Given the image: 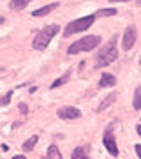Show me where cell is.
I'll list each match as a JSON object with an SVG mask.
<instances>
[{
  "label": "cell",
  "instance_id": "6da1fadb",
  "mask_svg": "<svg viewBox=\"0 0 141 159\" xmlns=\"http://www.w3.org/2000/svg\"><path fill=\"white\" fill-rule=\"evenodd\" d=\"M117 35H113L106 44L102 46V50L97 53L95 57V67H106L109 64H113L118 58V50H117Z\"/></svg>",
  "mask_w": 141,
  "mask_h": 159
},
{
  "label": "cell",
  "instance_id": "7a4b0ae2",
  "mask_svg": "<svg viewBox=\"0 0 141 159\" xmlns=\"http://www.w3.org/2000/svg\"><path fill=\"white\" fill-rule=\"evenodd\" d=\"M58 32H60V25H56V23H51V25L44 27L42 30H39V32L35 34L34 41H32V48L37 50V51L46 50L48 44L51 43V39H53Z\"/></svg>",
  "mask_w": 141,
  "mask_h": 159
},
{
  "label": "cell",
  "instance_id": "3957f363",
  "mask_svg": "<svg viewBox=\"0 0 141 159\" xmlns=\"http://www.w3.org/2000/svg\"><path fill=\"white\" fill-rule=\"evenodd\" d=\"M101 43V37L99 35H86L83 39L76 41L67 48L69 55H78V53H83V51H92L94 48H97Z\"/></svg>",
  "mask_w": 141,
  "mask_h": 159
},
{
  "label": "cell",
  "instance_id": "277c9868",
  "mask_svg": "<svg viewBox=\"0 0 141 159\" xmlns=\"http://www.w3.org/2000/svg\"><path fill=\"white\" fill-rule=\"evenodd\" d=\"M94 21H95V16L90 14V16L78 18V20L67 23V27L64 29V37H69V35H73V34H78V32H83V30L90 29L92 25H94Z\"/></svg>",
  "mask_w": 141,
  "mask_h": 159
},
{
  "label": "cell",
  "instance_id": "5b68a950",
  "mask_svg": "<svg viewBox=\"0 0 141 159\" xmlns=\"http://www.w3.org/2000/svg\"><path fill=\"white\" fill-rule=\"evenodd\" d=\"M136 39H138V30H136L134 25H130V27H127L124 32V39H122V48H124L125 51L132 50V46L136 44Z\"/></svg>",
  "mask_w": 141,
  "mask_h": 159
},
{
  "label": "cell",
  "instance_id": "8992f818",
  "mask_svg": "<svg viewBox=\"0 0 141 159\" xmlns=\"http://www.w3.org/2000/svg\"><path fill=\"white\" fill-rule=\"evenodd\" d=\"M102 143H104V147L108 148V152L111 156H118V147H117V142H115V138L111 134V125H108L106 133H104V138H102Z\"/></svg>",
  "mask_w": 141,
  "mask_h": 159
},
{
  "label": "cell",
  "instance_id": "52a82bcc",
  "mask_svg": "<svg viewBox=\"0 0 141 159\" xmlns=\"http://www.w3.org/2000/svg\"><path fill=\"white\" fill-rule=\"evenodd\" d=\"M56 115L62 120H76L81 117V111L78 108H74V106H64V108H60L56 111Z\"/></svg>",
  "mask_w": 141,
  "mask_h": 159
},
{
  "label": "cell",
  "instance_id": "ba28073f",
  "mask_svg": "<svg viewBox=\"0 0 141 159\" xmlns=\"http://www.w3.org/2000/svg\"><path fill=\"white\" fill-rule=\"evenodd\" d=\"M113 85H117V78L109 73H102L101 80H99V87L101 89H106V87H113Z\"/></svg>",
  "mask_w": 141,
  "mask_h": 159
},
{
  "label": "cell",
  "instance_id": "9c48e42d",
  "mask_svg": "<svg viewBox=\"0 0 141 159\" xmlns=\"http://www.w3.org/2000/svg\"><path fill=\"white\" fill-rule=\"evenodd\" d=\"M117 97H118V94H117V92H111L109 96H106L104 99H102V102H101V104L97 106V111H104V110H106L108 106H111L113 102L117 101Z\"/></svg>",
  "mask_w": 141,
  "mask_h": 159
},
{
  "label": "cell",
  "instance_id": "30bf717a",
  "mask_svg": "<svg viewBox=\"0 0 141 159\" xmlns=\"http://www.w3.org/2000/svg\"><path fill=\"white\" fill-rule=\"evenodd\" d=\"M56 7H58V2H55V4H50V6H44V7H41V9H35V11L32 12V16H34V18L46 16V14H50L51 11H55Z\"/></svg>",
  "mask_w": 141,
  "mask_h": 159
},
{
  "label": "cell",
  "instance_id": "8fae6325",
  "mask_svg": "<svg viewBox=\"0 0 141 159\" xmlns=\"http://www.w3.org/2000/svg\"><path fill=\"white\" fill-rule=\"evenodd\" d=\"M32 0H11L9 2V7H11L12 11H21V9H25V7L30 4Z\"/></svg>",
  "mask_w": 141,
  "mask_h": 159
},
{
  "label": "cell",
  "instance_id": "7c38bea8",
  "mask_svg": "<svg viewBox=\"0 0 141 159\" xmlns=\"http://www.w3.org/2000/svg\"><path fill=\"white\" fill-rule=\"evenodd\" d=\"M71 159H88V148L86 147H76Z\"/></svg>",
  "mask_w": 141,
  "mask_h": 159
},
{
  "label": "cell",
  "instance_id": "4fadbf2b",
  "mask_svg": "<svg viewBox=\"0 0 141 159\" xmlns=\"http://www.w3.org/2000/svg\"><path fill=\"white\" fill-rule=\"evenodd\" d=\"M48 159H62V154H60V148L56 147L55 143L53 145H50V148H48Z\"/></svg>",
  "mask_w": 141,
  "mask_h": 159
},
{
  "label": "cell",
  "instance_id": "5bb4252c",
  "mask_svg": "<svg viewBox=\"0 0 141 159\" xmlns=\"http://www.w3.org/2000/svg\"><path fill=\"white\" fill-rule=\"evenodd\" d=\"M69 78H71V71H67V73L64 74V76H60L58 80H55L53 83L50 85V89H58L60 85H64V83H67L69 81Z\"/></svg>",
  "mask_w": 141,
  "mask_h": 159
},
{
  "label": "cell",
  "instance_id": "9a60e30c",
  "mask_svg": "<svg viewBox=\"0 0 141 159\" xmlns=\"http://www.w3.org/2000/svg\"><path fill=\"white\" fill-rule=\"evenodd\" d=\"M37 142H39V138H37V136L28 138L27 142L23 143V150H25V152H30V150H32V148H34L35 145H37Z\"/></svg>",
  "mask_w": 141,
  "mask_h": 159
},
{
  "label": "cell",
  "instance_id": "2e32d148",
  "mask_svg": "<svg viewBox=\"0 0 141 159\" xmlns=\"http://www.w3.org/2000/svg\"><path fill=\"white\" fill-rule=\"evenodd\" d=\"M134 110H141V87L136 89V94H134V102H132Z\"/></svg>",
  "mask_w": 141,
  "mask_h": 159
},
{
  "label": "cell",
  "instance_id": "e0dca14e",
  "mask_svg": "<svg viewBox=\"0 0 141 159\" xmlns=\"http://www.w3.org/2000/svg\"><path fill=\"white\" fill-rule=\"evenodd\" d=\"M97 16H115L117 14V9H101V11L95 12Z\"/></svg>",
  "mask_w": 141,
  "mask_h": 159
},
{
  "label": "cell",
  "instance_id": "ac0fdd59",
  "mask_svg": "<svg viewBox=\"0 0 141 159\" xmlns=\"http://www.w3.org/2000/svg\"><path fill=\"white\" fill-rule=\"evenodd\" d=\"M12 94H14L12 90H9V92H7L6 96H4L2 99H0V106H7V104L11 102V97H12Z\"/></svg>",
  "mask_w": 141,
  "mask_h": 159
},
{
  "label": "cell",
  "instance_id": "d6986e66",
  "mask_svg": "<svg viewBox=\"0 0 141 159\" xmlns=\"http://www.w3.org/2000/svg\"><path fill=\"white\" fill-rule=\"evenodd\" d=\"M20 111H21V113H28V106L21 102V104H20Z\"/></svg>",
  "mask_w": 141,
  "mask_h": 159
},
{
  "label": "cell",
  "instance_id": "ffe728a7",
  "mask_svg": "<svg viewBox=\"0 0 141 159\" xmlns=\"http://www.w3.org/2000/svg\"><path fill=\"white\" fill-rule=\"evenodd\" d=\"M134 150H136V154H138V156L141 157V145H136V147H134Z\"/></svg>",
  "mask_w": 141,
  "mask_h": 159
},
{
  "label": "cell",
  "instance_id": "44dd1931",
  "mask_svg": "<svg viewBox=\"0 0 141 159\" xmlns=\"http://www.w3.org/2000/svg\"><path fill=\"white\" fill-rule=\"evenodd\" d=\"M136 131H138V134L141 136V124H138V125H136Z\"/></svg>",
  "mask_w": 141,
  "mask_h": 159
},
{
  "label": "cell",
  "instance_id": "7402d4cb",
  "mask_svg": "<svg viewBox=\"0 0 141 159\" xmlns=\"http://www.w3.org/2000/svg\"><path fill=\"white\" fill-rule=\"evenodd\" d=\"M108 2H111V4H117V2H127V0H108Z\"/></svg>",
  "mask_w": 141,
  "mask_h": 159
},
{
  "label": "cell",
  "instance_id": "603a6c76",
  "mask_svg": "<svg viewBox=\"0 0 141 159\" xmlns=\"http://www.w3.org/2000/svg\"><path fill=\"white\" fill-rule=\"evenodd\" d=\"M12 159H27V157H25V156H14Z\"/></svg>",
  "mask_w": 141,
  "mask_h": 159
},
{
  "label": "cell",
  "instance_id": "cb8c5ba5",
  "mask_svg": "<svg viewBox=\"0 0 141 159\" xmlns=\"http://www.w3.org/2000/svg\"><path fill=\"white\" fill-rule=\"evenodd\" d=\"M4 21H6V20H4V16H0V25H2Z\"/></svg>",
  "mask_w": 141,
  "mask_h": 159
},
{
  "label": "cell",
  "instance_id": "d4e9b609",
  "mask_svg": "<svg viewBox=\"0 0 141 159\" xmlns=\"http://www.w3.org/2000/svg\"><path fill=\"white\" fill-rule=\"evenodd\" d=\"M138 4H139V6H141V0H138Z\"/></svg>",
  "mask_w": 141,
  "mask_h": 159
},
{
  "label": "cell",
  "instance_id": "484cf974",
  "mask_svg": "<svg viewBox=\"0 0 141 159\" xmlns=\"http://www.w3.org/2000/svg\"><path fill=\"white\" fill-rule=\"evenodd\" d=\"M139 66H141V58H139Z\"/></svg>",
  "mask_w": 141,
  "mask_h": 159
}]
</instances>
